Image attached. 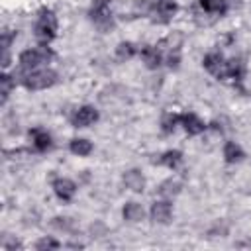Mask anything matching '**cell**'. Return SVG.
Returning a JSON list of instances; mask_svg holds the SVG:
<instances>
[{"label":"cell","instance_id":"6da1fadb","mask_svg":"<svg viewBox=\"0 0 251 251\" xmlns=\"http://www.w3.org/2000/svg\"><path fill=\"white\" fill-rule=\"evenodd\" d=\"M55 31H57V18H55V14L51 10L43 8L39 12L37 22H35V37L41 43H49L55 37Z\"/></svg>","mask_w":251,"mask_h":251},{"label":"cell","instance_id":"7a4b0ae2","mask_svg":"<svg viewBox=\"0 0 251 251\" xmlns=\"http://www.w3.org/2000/svg\"><path fill=\"white\" fill-rule=\"evenodd\" d=\"M55 80H57V75H55L51 69H33V71H29V73L24 76L22 82H24L29 90H41V88L51 86Z\"/></svg>","mask_w":251,"mask_h":251},{"label":"cell","instance_id":"3957f363","mask_svg":"<svg viewBox=\"0 0 251 251\" xmlns=\"http://www.w3.org/2000/svg\"><path fill=\"white\" fill-rule=\"evenodd\" d=\"M51 59V51L47 47H37V49H27L20 55V65L27 71L39 69L41 65H45Z\"/></svg>","mask_w":251,"mask_h":251},{"label":"cell","instance_id":"277c9868","mask_svg":"<svg viewBox=\"0 0 251 251\" xmlns=\"http://www.w3.org/2000/svg\"><path fill=\"white\" fill-rule=\"evenodd\" d=\"M90 18L100 29L112 27V12H110V0H94L90 8Z\"/></svg>","mask_w":251,"mask_h":251},{"label":"cell","instance_id":"5b68a950","mask_svg":"<svg viewBox=\"0 0 251 251\" xmlns=\"http://www.w3.org/2000/svg\"><path fill=\"white\" fill-rule=\"evenodd\" d=\"M204 67H206V71H210L214 76H218V78H226L227 75H226V71H227V61L220 55V53H208L206 57H204Z\"/></svg>","mask_w":251,"mask_h":251},{"label":"cell","instance_id":"8992f818","mask_svg":"<svg viewBox=\"0 0 251 251\" xmlns=\"http://www.w3.org/2000/svg\"><path fill=\"white\" fill-rule=\"evenodd\" d=\"M171 216H173V208H171V204L167 200L153 202V206H151V218H153V222H157V224H169L171 222Z\"/></svg>","mask_w":251,"mask_h":251},{"label":"cell","instance_id":"52a82bcc","mask_svg":"<svg viewBox=\"0 0 251 251\" xmlns=\"http://www.w3.org/2000/svg\"><path fill=\"white\" fill-rule=\"evenodd\" d=\"M96 120H98V112H96L92 106H82V108H78L76 114H75V118H73V122H75L76 127L92 126Z\"/></svg>","mask_w":251,"mask_h":251},{"label":"cell","instance_id":"ba28073f","mask_svg":"<svg viewBox=\"0 0 251 251\" xmlns=\"http://www.w3.org/2000/svg\"><path fill=\"white\" fill-rule=\"evenodd\" d=\"M176 2L175 0H157L155 2V18L159 20V22H169L173 16H175V12H176Z\"/></svg>","mask_w":251,"mask_h":251},{"label":"cell","instance_id":"9c48e42d","mask_svg":"<svg viewBox=\"0 0 251 251\" xmlns=\"http://www.w3.org/2000/svg\"><path fill=\"white\" fill-rule=\"evenodd\" d=\"M53 190H55V194H57L61 200L69 202V200L75 196L76 186H75V182L69 180V178H57V180L53 182Z\"/></svg>","mask_w":251,"mask_h":251},{"label":"cell","instance_id":"30bf717a","mask_svg":"<svg viewBox=\"0 0 251 251\" xmlns=\"http://www.w3.org/2000/svg\"><path fill=\"white\" fill-rule=\"evenodd\" d=\"M180 124L184 126V129H186V133H190V135H198V133H202L204 131V122L196 116V114H182L180 116Z\"/></svg>","mask_w":251,"mask_h":251},{"label":"cell","instance_id":"8fae6325","mask_svg":"<svg viewBox=\"0 0 251 251\" xmlns=\"http://www.w3.org/2000/svg\"><path fill=\"white\" fill-rule=\"evenodd\" d=\"M124 184H126L129 190H133V192H141L143 186H145V178H143V175H141L139 171L131 169V171H127V173L124 175Z\"/></svg>","mask_w":251,"mask_h":251},{"label":"cell","instance_id":"7c38bea8","mask_svg":"<svg viewBox=\"0 0 251 251\" xmlns=\"http://www.w3.org/2000/svg\"><path fill=\"white\" fill-rule=\"evenodd\" d=\"M31 141H33V147L37 149V151H47L49 147H51V135L45 131V129H41V127H35V129H31Z\"/></svg>","mask_w":251,"mask_h":251},{"label":"cell","instance_id":"4fadbf2b","mask_svg":"<svg viewBox=\"0 0 251 251\" xmlns=\"http://www.w3.org/2000/svg\"><path fill=\"white\" fill-rule=\"evenodd\" d=\"M141 59L149 69H157L161 65V51L153 45H147L141 49Z\"/></svg>","mask_w":251,"mask_h":251},{"label":"cell","instance_id":"5bb4252c","mask_svg":"<svg viewBox=\"0 0 251 251\" xmlns=\"http://www.w3.org/2000/svg\"><path fill=\"white\" fill-rule=\"evenodd\" d=\"M224 157H226L227 163H237V161L243 159V149L235 141H227L224 145Z\"/></svg>","mask_w":251,"mask_h":251},{"label":"cell","instance_id":"9a60e30c","mask_svg":"<svg viewBox=\"0 0 251 251\" xmlns=\"http://www.w3.org/2000/svg\"><path fill=\"white\" fill-rule=\"evenodd\" d=\"M200 6L208 14H224L227 10V0H200Z\"/></svg>","mask_w":251,"mask_h":251},{"label":"cell","instance_id":"2e32d148","mask_svg":"<svg viewBox=\"0 0 251 251\" xmlns=\"http://www.w3.org/2000/svg\"><path fill=\"white\" fill-rule=\"evenodd\" d=\"M180 161H182V153L176 151V149L165 151V153L161 155V165H165V167H169V169H176V167L180 165Z\"/></svg>","mask_w":251,"mask_h":251},{"label":"cell","instance_id":"e0dca14e","mask_svg":"<svg viewBox=\"0 0 251 251\" xmlns=\"http://www.w3.org/2000/svg\"><path fill=\"white\" fill-rule=\"evenodd\" d=\"M124 218L127 222H139L143 218V208L137 202H127L124 206Z\"/></svg>","mask_w":251,"mask_h":251},{"label":"cell","instance_id":"ac0fdd59","mask_svg":"<svg viewBox=\"0 0 251 251\" xmlns=\"http://www.w3.org/2000/svg\"><path fill=\"white\" fill-rule=\"evenodd\" d=\"M178 192H180V182H178V180H173V178L165 180V182L159 186V194L165 196V198H173V196H176Z\"/></svg>","mask_w":251,"mask_h":251},{"label":"cell","instance_id":"d6986e66","mask_svg":"<svg viewBox=\"0 0 251 251\" xmlns=\"http://www.w3.org/2000/svg\"><path fill=\"white\" fill-rule=\"evenodd\" d=\"M71 151L75 155H78V157H84V155H88L92 151V143L88 139H73L71 141Z\"/></svg>","mask_w":251,"mask_h":251},{"label":"cell","instance_id":"ffe728a7","mask_svg":"<svg viewBox=\"0 0 251 251\" xmlns=\"http://www.w3.org/2000/svg\"><path fill=\"white\" fill-rule=\"evenodd\" d=\"M226 75H227L229 78L239 80V78L243 76V63H241L239 59H231V61H227V71H226Z\"/></svg>","mask_w":251,"mask_h":251},{"label":"cell","instance_id":"44dd1931","mask_svg":"<svg viewBox=\"0 0 251 251\" xmlns=\"http://www.w3.org/2000/svg\"><path fill=\"white\" fill-rule=\"evenodd\" d=\"M116 53H118L120 59H129V57L135 53V47H133V43H129V41H122V43L118 45Z\"/></svg>","mask_w":251,"mask_h":251},{"label":"cell","instance_id":"7402d4cb","mask_svg":"<svg viewBox=\"0 0 251 251\" xmlns=\"http://www.w3.org/2000/svg\"><path fill=\"white\" fill-rule=\"evenodd\" d=\"M178 122H180V116H176V114H167V116L163 118V131H165V133H171V131L176 127Z\"/></svg>","mask_w":251,"mask_h":251},{"label":"cell","instance_id":"603a6c76","mask_svg":"<svg viewBox=\"0 0 251 251\" xmlns=\"http://www.w3.org/2000/svg\"><path fill=\"white\" fill-rule=\"evenodd\" d=\"M0 84H2V102H6V98H8L10 90H12V76L2 75L0 76Z\"/></svg>","mask_w":251,"mask_h":251},{"label":"cell","instance_id":"cb8c5ba5","mask_svg":"<svg viewBox=\"0 0 251 251\" xmlns=\"http://www.w3.org/2000/svg\"><path fill=\"white\" fill-rule=\"evenodd\" d=\"M59 247V241H55V239H51V237H43V239H39L37 243H35V249H57Z\"/></svg>","mask_w":251,"mask_h":251}]
</instances>
